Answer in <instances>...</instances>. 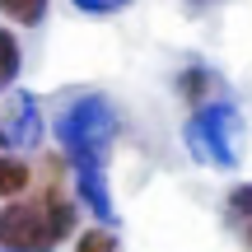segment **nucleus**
<instances>
[{"mask_svg":"<svg viewBox=\"0 0 252 252\" xmlns=\"http://www.w3.org/2000/svg\"><path fill=\"white\" fill-rule=\"evenodd\" d=\"M75 234V201L61 182H47L37 196H14L0 206V252H52Z\"/></svg>","mask_w":252,"mask_h":252,"instance_id":"obj_1","label":"nucleus"},{"mask_svg":"<svg viewBox=\"0 0 252 252\" xmlns=\"http://www.w3.org/2000/svg\"><path fill=\"white\" fill-rule=\"evenodd\" d=\"M52 135H56L61 159L70 163V168L75 163H103V168H108V154H112V145H117V135H122V117H117V108H112V98H103V94H80V98H70L56 112Z\"/></svg>","mask_w":252,"mask_h":252,"instance_id":"obj_2","label":"nucleus"},{"mask_svg":"<svg viewBox=\"0 0 252 252\" xmlns=\"http://www.w3.org/2000/svg\"><path fill=\"white\" fill-rule=\"evenodd\" d=\"M191 159L206 168H234L238 163V108L229 98H210L201 108H191L187 126H182Z\"/></svg>","mask_w":252,"mask_h":252,"instance_id":"obj_3","label":"nucleus"},{"mask_svg":"<svg viewBox=\"0 0 252 252\" xmlns=\"http://www.w3.org/2000/svg\"><path fill=\"white\" fill-rule=\"evenodd\" d=\"M47 135V122H42V108H37V98L28 89H19L14 98H9V112L0 117V145L5 150H37Z\"/></svg>","mask_w":252,"mask_h":252,"instance_id":"obj_4","label":"nucleus"},{"mask_svg":"<svg viewBox=\"0 0 252 252\" xmlns=\"http://www.w3.org/2000/svg\"><path fill=\"white\" fill-rule=\"evenodd\" d=\"M75 201L94 215V224L117 229V206H112V187H108V168L103 163H75Z\"/></svg>","mask_w":252,"mask_h":252,"instance_id":"obj_5","label":"nucleus"},{"mask_svg":"<svg viewBox=\"0 0 252 252\" xmlns=\"http://www.w3.org/2000/svg\"><path fill=\"white\" fill-rule=\"evenodd\" d=\"M178 94L187 108H201V103L215 98V70H206V65H187V70L178 75Z\"/></svg>","mask_w":252,"mask_h":252,"instance_id":"obj_6","label":"nucleus"},{"mask_svg":"<svg viewBox=\"0 0 252 252\" xmlns=\"http://www.w3.org/2000/svg\"><path fill=\"white\" fill-rule=\"evenodd\" d=\"M28 187H33V168L19 154H0V201L28 196Z\"/></svg>","mask_w":252,"mask_h":252,"instance_id":"obj_7","label":"nucleus"},{"mask_svg":"<svg viewBox=\"0 0 252 252\" xmlns=\"http://www.w3.org/2000/svg\"><path fill=\"white\" fill-rule=\"evenodd\" d=\"M47 5L52 0H0V19L19 24V28H37L47 19Z\"/></svg>","mask_w":252,"mask_h":252,"instance_id":"obj_8","label":"nucleus"},{"mask_svg":"<svg viewBox=\"0 0 252 252\" xmlns=\"http://www.w3.org/2000/svg\"><path fill=\"white\" fill-rule=\"evenodd\" d=\"M19 70H24V47L9 28H0V89H9L19 80Z\"/></svg>","mask_w":252,"mask_h":252,"instance_id":"obj_9","label":"nucleus"},{"mask_svg":"<svg viewBox=\"0 0 252 252\" xmlns=\"http://www.w3.org/2000/svg\"><path fill=\"white\" fill-rule=\"evenodd\" d=\"M75 252H117V229H103V224H89L75 234Z\"/></svg>","mask_w":252,"mask_h":252,"instance_id":"obj_10","label":"nucleus"},{"mask_svg":"<svg viewBox=\"0 0 252 252\" xmlns=\"http://www.w3.org/2000/svg\"><path fill=\"white\" fill-rule=\"evenodd\" d=\"M224 215L234 220V224H243V220L252 215V182H238V187H229V196H224Z\"/></svg>","mask_w":252,"mask_h":252,"instance_id":"obj_11","label":"nucleus"},{"mask_svg":"<svg viewBox=\"0 0 252 252\" xmlns=\"http://www.w3.org/2000/svg\"><path fill=\"white\" fill-rule=\"evenodd\" d=\"M80 14H94V19H108V14H117V9H126L131 0H70Z\"/></svg>","mask_w":252,"mask_h":252,"instance_id":"obj_12","label":"nucleus"},{"mask_svg":"<svg viewBox=\"0 0 252 252\" xmlns=\"http://www.w3.org/2000/svg\"><path fill=\"white\" fill-rule=\"evenodd\" d=\"M243 243H248V248H252V215H248V220H243Z\"/></svg>","mask_w":252,"mask_h":252,"instance_id":"obj_13","label":"nucleus"}]
</instances>
